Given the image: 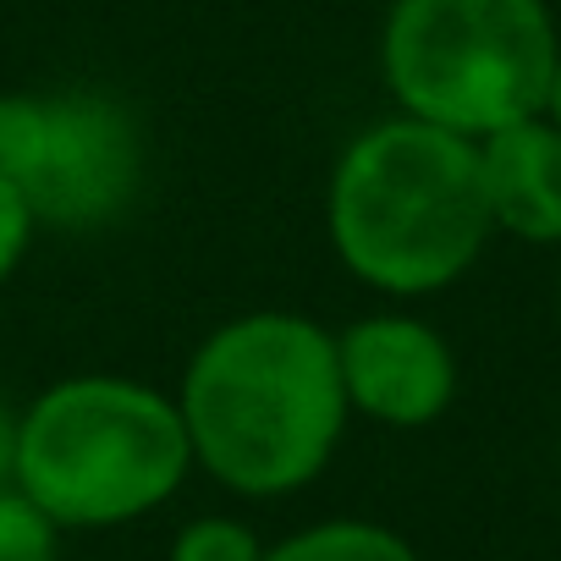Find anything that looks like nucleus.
Segmentation results:
<instances>
[{
  "label": "nucleus",
  "instance_id": "nucleus-1",
  "mask_svg": "<svg viewBox=\"0 0 561 561\" xmlns=\"http://www.w3.org/2000/svg\"><path fill=\"white\" fill-rule=\"evenodd\" d=\"M176 413L193 468L215 484L248 501L293 495L331 468L347 435L336 336L287 309L226 320L187 358Z\"/></svg>",
  "mask_w": 561,
  "mask_h": 561
},
{
  "label": "nucleus",
  "instance_id": "nucleus-2",
  "mask_svg": "<svg viewBox=\"0 0 561 561\" xmlns=\"http://www.w3.org/2000/svg\"><path fill=\"white\" fill-rule=\"evenodd\" d=\"M479 149L419 116L364 127L325 187V237L342 270L386 298H430L490 242Z\"/></svg>",
  "mask_w": 561,
  "mask_h": 561
},
{
  "label": "nucleus",
  "instance_id": "nucleus-3",
  "mask_svg": "<svg viewBox=\"0 0 561 561\" xmlns=\"http://www.w3.org/2000/svg\"><path fill=\"white\" fill-rule=\"evenodd\" d=\"M193 468L176 397L127 375H72L28 402L12 484L56 528H116L165 506Z\"/></svg>",
  "mask_w": 561,
  "mask_h": 561
},
{
  "label": "nucleus",
  "instance_id": "nucleus-4",
  "mask_svg": "<svg viewBox=\"0 0 561 561\" xmlns=\"http://www.w3.org/2000/svg\"><path fill=\"white\" fill-rule=\"evenodd\" d=\"M556 50L545 0H391L380 72L402 116L484 138L545 111Z\"/></svg>",
  "mask_w": 561,
  "mask_h": 561
},
{
  "label": "nucleus",
  "instance_id": "nucleus-5",
  "mask_svg": "<svg viewBox=\"0 0 561 561\" xmlns=\"http://www.w3.org/2000/svg\"><path fill=\"white\" fill-rule=\"evenodd\" d=\"M0 176L39 226L94 231L138 198L144 138L127 105L94 89L0 94Z\"/></svg>",
  "mask_w": 561,
  "mask_h": 561
},
{
  "label": "nucleus",
  "instance_id": "nucleus-6",
  "mask_svg": "<svg viewBox=\"0 0 561 561\" xmlns=\"http://www.w3.org/2000/svg\"><path fill=\"white\" fill-rule=\"evenodd\" d=\"M347 413L386 430H424L457 397L451 342L419 314H364L336 336Z\"/></svg>",
  "mask_w": 561,
  "mask_h": 561
},
{
  "label": "nucleus",
  "instance_id": "nucleus-7",
  "mask_svg": "<svg viewBox=\"0 0 561 561\" xmlns=\"http://www.w3.org/2000/svg\"><path fill=\"white\" fill-rule=\"evenodd\" d=\"M479 149V182L490 226L523 242H561V127L550 116L506 122Z\"/></svg>",
  "mask_w": 561,
  "mask_h": 561
},
{
  "label": "nucleus",
  "instance_id": "nucleus-8",
  "mask_svg": "<svg viewBox=\"0 0 561 561\" xmlns=\"http://www.w3.org/2000/svg\"><path fill=\"white\" fill-rule=\"evenodd\" d=\"M259 561H419V550L386 523L331 517V523H314L280 545H264Z\"/></svg>",
  "mask_w": 561,
  "mask_h": 561
},
{
  "label": "nucleus",
  "instance_id": "nucleus-9",
  "mask_svg": "<svg viewBox=\"0 0 561 561\" xmlns=\"http://www.w3.org/2000/svg\"><path fill=\"white\" fill-rule=\"evenodd\" d=\"M61 528L12 484L0 490V561H56Z\"/></svg>",
  "mask_w": 561,
  "mask_h": 561
},
{
  "label": "nucleus",
  "instance_id": "nucleus-10",
  "mask_svg": "<svg viewBox=\"0 0 561 561\" xmlns=\"http://www.w3.org/2000/svg\"><path fill=\"white\" fill-rule=\"evenodd\" d=\"M264 545L248 523L237 517H193L171 539V561H259Z\"/></svg>",
  "mask_w": 561,
  "mask_h": 561
},
{
  "label": "nucleus",
  "instance_id": "nucleus-11",
  "mask_svg": "<svg viewBox=\"0 0 561 561\" xmlns=\"http://www.w3.org/2000/svg\"><path fill=\"white\" fill-rule=\"evenodd\" d=\"M34 231H39V220H34V209H28V198L0 176V287L18 275V264L28 259V242H34Z\"/></svg>",
  "mask_w": 561,
  "mask_h": 561
},
{
  "label": "nucleus",
  "instance_id": "nucleus-12",
  "mask_svg": "<svg viewBox=\"0 0 561 561\" xmlns=\"http://www.w3.org/2000/svg\"><path fill=\"white\" fill-rule=\"evenodd\" d=\"M12 446H18V419L0 408V490H12Z\"/></svg>",
  "mask_w": 561,
  "mask_h": 561
},
{
  "label": "nucleus",
  "instance_id": "nucleus-13",
  "mask_svg": "<svg viewBox=\"0 0 561 561\" xmlns=\"http://www.w3.org/2000/svg\"><path fill=\"white\" fill-rule=\"evenodd\" d=\"M539 116H550L561 127V50H556V72H550V89H545V111Z\"/></svg>",
  "mask_w": 561,
  "mask_h": 561
}]
</instances>
